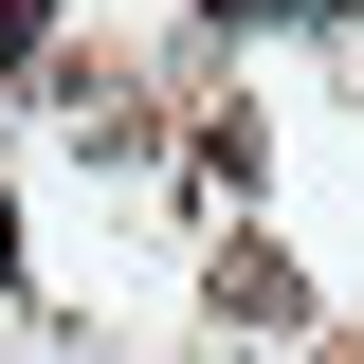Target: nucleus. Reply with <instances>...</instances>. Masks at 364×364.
I'll return each mask as SVG.
<instances>
[{
	"instance_id": "f257e3e1",
	"label": "nucleus",
	"mask_w": 364,
	"mask_h": 364,
	"mask_svg": "<svg viewBox=\"0 0 364 364\" xmlns=\"http://www.w3.org/2000/svg\"><path fill=\"white\" fill-rule=\"evenodd\" d=\"M219 310H237V328H291V255H273V237L219 255Z\"/></svg>"
},
{
	"instance_id": "f03ea898",
	"label": "nucleus",
	"mask_w": 364,
	"mask_h": 364,
	"mask_svg": "<svg viewBox=\"0 0 364 364\" xmlns=\"http://www.w3.org/2000/svg\"><path fill=\"white\" fill-rule=\"evenodd\" d=\"M219 37H291V18H346V0H200Z\"/></svg>"
},
{
	"instance_id": "7ed1b4c3",
	"label": "nucleus",
	"mask_w": 364,
	"mask_h": 364,
	"mask_svg": "<svg viewBox=\"0 0 364 364\" xmlns=\"http://www.w3.org/2000/svg\"><path fill=\"white\" fill-rule=\"evenodd\" d=\"M55 55V0H0V73H37Z\"/></svg>"
},
{
	"instance_id": "20e7f679",
	"label": "nucleus",
	"mask_w": 364,
	"mask_h": 364,
	"mask_svg": "<svg viewBox=\"0 0 364 364\" xmlns=\"http://www.w3.org/2000/svg\"><path fill=\"white\" fill-rule=\"evenodd\" d=\"M0 291H18V200H0Z\"/></svg>"
}]
</instances>
